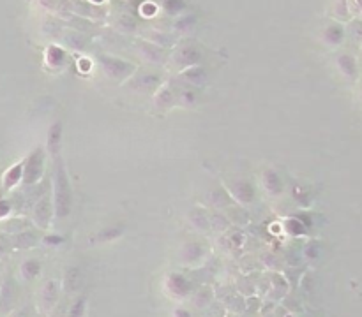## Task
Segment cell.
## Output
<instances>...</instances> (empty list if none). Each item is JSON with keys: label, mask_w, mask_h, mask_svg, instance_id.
<instances>
[{"label": "cell", "mask_w": 362, "mask_h": 317, "mask_svg": "<svg viewBox=\"0 0 362 317\" xmlns=\"http://www.w3.org/2000/svg\"><path fill=\"white\" fill-rule=\"evenodd\" d=\"M184 78H186V79H189L191 83H202L205 76H203V72L200 71V69H191V71L186 72Z\"/></svg>", "instance_id": "obj_16"}, {"label": "cell", "mask_w": 362, "mask_h": 317, "mask_svg": "<svg viewBox=\"0 0 362 317\" xmlns=\"http://www.w3.org/2000/svg\"><path fill=\"white\" fill-rule=\"evenodd\" d=\"M189 220L195 226V229L198 231H209L210 227V217L207 215V212L203 208H195L189 213Z\"/></svg>", "instance_id": "obj_7"}, {"label": "cell", "mask_w": 362, "mask_h": 317, "mask_svg": "<svg viewBox=\"0 0 362 317\" xmlns=\"http://www.w3.org/2000/svg\"><path fill=\"white\" fill-rule=\"evenodd\" d=\"M9 210H11V205H9V201H6V199H2L0 201V217H4L9 213Z\"/></svg>", "instance_id": "obj_18"}, {"label": "cell", "mask_w": 362, "mask_h": 317, "mask_svg": "<svg viewBox=\"0 0 362 317\" xmlns=\"http://www.w3.org/2000/svg\"><path fill=\"white\" fill-rule=\"evenodd\" d=\"M44 242H46L48 245H58V242H62V236H48Z\"/></svg>", "instance_id": "obj_19"}, {"label": "cell", "mask_w": 362, "mask_h": 317, "mask_svg": "<svg viewBox=\"0 0 362 317\" xmlns=\"http://www.w3.org/2000/svg\"><path fill=\"white\" fill-rule=\"evenodd\" d=\"M124 233L122 227H105V229H101L98 234H94V242H110V240H115V238H119L120 234Z\"/></svg>", "instance_id": "obj_11"}, {"label": "cell", "mask_w": 362, "mask_h": 317, "mask_svg": "<svg viewBox=\"0 0 362 317\" xmlns=\"http://www.w3.org/2000/svg\"><path fill=\"white\" fill-rule=\"evenodd\" d=\"M210 217V215H209ZM212 222H210V227L212 229H216V231H225V229H228L230 227V220L226 219V217H221L219 213H214L212 217Z\"/></svg>", "instance_id": "obj_14"}, {"label": "cell", "mask_w": 362, "mask_h": 317, "mask_svg": "<svg viewBox=\"0 0 362 317\" xmlns=\"http://www.w3.org/2000/svg\"><path fill=\"white\" fill-rule=\"evenodd\" d=\"M23 271H27L29 275H36L37 271H39V263H36V261H27V263L23 264Z\"/></svg>", "instance_id": "obj_17"}, {"label": "cell", "mask_w": 362, "mask_h": 317, "mask_svg": "<svg viewBox=\"0 0 362 317\" xmlns=\"http://www.w3.org/2000/svg\"><path fill=\"white\" fill-rule=\"evenodd\" d=\"M44 173V150L43 148H36L32 153L29 155L25 163H23V184L34 185L41 180Z\"/></svg>", "instance_id": "obj_2"}, {"label": "cell", "mask_w": 362, "mask_h": 317, "mask_svg": "<svg viewBox=\"0 0 362 317\" xmlns=\"http://www.w3.org/2000/svg\"><path fill=\"white\" fill-rule=\"evenodd\" d=\"M173 102H175V97L170 88H163V90L156 95V106L161 109H168Z\"/></svg>", "instance_id": "obj_12"}, {"label": "cell", "mask_w": 362, "mask_h": 317, "mask_svg": "<svg viewBox=\"0 0 362 317\" xmlns=\"http://www.w3.org/2000/svg\"><path fill=\"white\" fill-rule=\"evenodd\" d=\"M285 227L288 229L290 234H302L304 233V226H302L299 220H294V219H290L288 222L285 224Z\"/></svg>", "instance_id": "obj_15"}, {"label": "cell", "mask_w": 362, "mask_h": 317, "mask_svg": "<svg viewBox=\"0 0 362 317\" xmlns=\"http://www.w3.org/2000/svg\"><path fill=\"white\" fill-rule=\"evenodd\" d=\"M53 219V201H51L50 194L43 196L34 206V220L41 229H48Z\"/></svg>", "instance_id": "obj_4"}, {"label": "cell", "mask_w": 362, "mask_h": 317, "mask_svg": "<svg viewBox=\"0 0 362 317\" xmlns=\"http://www.w3.org/2000/svg\"><path fill=\"white\" fill-rule=\"evenodd\" d=\"M23 163H25V161H23ZM23 163L16 164V166H13L11 170H8V173H6V177H4V185L8 189L15 187V185L23 178Z\"/></svg>", "instance_id": "obj_9"}, {"label": "cell", "mask_w": 362, "mask_h": 317, "mask_svg": "<svg viewBox=\"0 0 362 317\" xmlns=\"http://www.w3.org/2000/svg\"><path fill=\"white\" fill-rule=\"evenodd\" d=\"M159 85V79L154 78V76H145V78H140V79H133V81H129V87H133L134 90H140V92H149V90H154V88Z\"/></svg>", "instance_id": "obj_8"}, {"label": "cell", "mask_w": 362, "mask_h": 317, "mask_svg": "<svg viewBox=\"0 0 362 317\" xmlns=\"http://www.w3.org/2000/svg\"><path fill=\"white\" fill-rule=\"evenodd\" d=\"M62 136H64L62 122L51 123L50 130H48V137H46V148L53 157H58V151H60V146H62Z\"/></svg>", "instance_id": "obj_5"}, {"label": "cell", "mask_w": 362, "mask_h": 317, "mask_svg": "<svg viewBox=\"0 0 362 317\" xmlns=\"http://www.w3.org/2000/svg\"><path fill=\"white\" fill-rule=\"evenodd\" d=\"M263 187H265V191L272 196L281 194L283 192V182H281V178H279V175L276 173V171H272V170L263 171Z\"/></svg>", "instance_id": "obj_6"}, {"label": "cell", "mask_w": 362, "mask_h": 317, "mask_svg": "<svg viewBox=\"0 0 362 317\" xmlns=\"http://www.w3.org/2000/svg\"><path fill=\"white\" fill-rule=\"evenodd\" d=\"M72 206V191L69 182L67 171H65L62 161L57 157V168H55V187H53V210L58 219H65L71 213Z\"/></svg>", "instance_id": "obj_1"}, {"label": "cell", "mask_w": 362, "mask_h": 317, "mask_svg": "<svg viewBox=\"0 0 362 317\" xmlns=\"http://www.w3.org/2000/svg\"><path fill=\"white\" fill-rule=\"evenodd\" d=\"M209 199H210V203H212L214 206H217V208H223V206L232 205V201H233L225 189H216V191H212L209 194Z\"/></svg>", "instance_id": "obj_10"}, {"label": "cell", "mask_w": 362, "mask_h": 317, "mask_svg": "<svg viewBox=\"0 0 362 317\" xmlns=\"http://www.w3.org/2000/svg\"><path fill=\"white\" fill-rule=\"evenodd\" d=\"M226 192L230 194V198L242 203V205H249V203H253V199H254L253 184L244 180V178L228 182V184H226Z\"/></svg>", "instance_id": "obj_3"}, {"label": "cell", "mask_w": 362, "mask_h": 317, "mask_svg": "<svg viewBox=\"0 0 362 317\" xmlns=\"http://www.w3.org/2000/svg\"><path fill=\"white\" fill-rule=\"evenodd\" d=\"M182 254L186 256V259H193V256H195L196 259V257H200L203 254V247L200 245V243H188V245L182 249Z\"/></svg>", "instance_id": "obj_13"}]
</instances>
